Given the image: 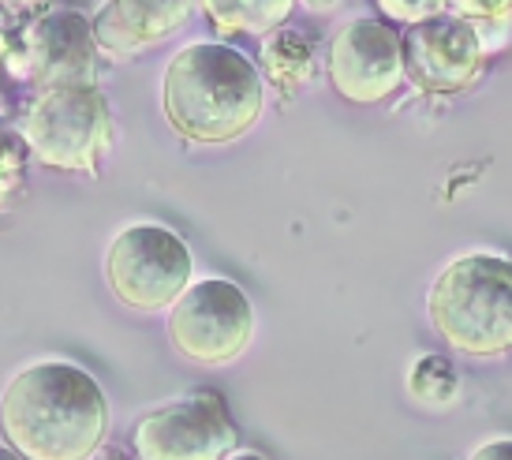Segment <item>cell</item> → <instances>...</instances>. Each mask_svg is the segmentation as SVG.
<instances>
[{
	"instance_id": "6da1fadb",
	"label": "cell",
	"mask_w": 512,
	"mask_h": 460,
	"mask_svg": "<svg viewBox=\"0 0 512 460\" xmlns=\"http://www.w3.org/2000/svg\"><path fill=\"white\" fill-rule=\"evenodd\" d=\"M0 434L23 460H90L109 434V401L94 374L38 360L0 393Z\"/></svg>"
},
{
	"instance_id": "7a4b0ae2",
	"label": "cell",
	"mask_w": 512,
	"mask_h": 460,
	"mask_svg": "<svg viewBox=\"0 0 512 460\" xmlns=\"http://www.w3.org/2000/svg\"><path fill=\"white\" fill-rule=\"evenodd\" d=\"M266 105L262 75L251 60L217 42L184 45L161 79L169 128L195 146H225L258 124Z\"/></svg>"
},
{
	"instance_id": "3957f363",
	"label": "cell",
	"mask_w": 512,
	"mask_h": 460,
	"mask_svg": "<svg viewBox=\"0 0 512 460\" xmlns=\"http://www.w3.org/2000/svg\"><path fill=\"white\" fill-rule=\"evenodd\" d=\"M430 326L445 345L471 360L512 352V262L471 251L453 259L430 285Z\"/></svg>"
},
{
	"instance_id": "277c9868",
	"label": "cell",
	"mask_w": 512,
	"mask_h": 460,
	"mask_svg": "<svg viewBox=\"0 0 512 460\" xmlns=\"http://www.w3.org/2000/svg\"><path fill=\"white\" fill-rule=\"evenodd\" d=\"M23 143L45 169L94 173L113 143L109 101L94 83L45 87L30 101L23 120Z\"/></svg>"
},
{
	"instance_id": "5b68a950",
	"label": "cell",
	"mask_w": 512,
	"mask_h": 460,
	"mask_svg": "<svg viewBox=\"0 0 512 460\" xmlns=\"http://www.w3.org/2000/svg\"><path fill=\"white\" fill-rule=\"evenodd\" d=\"M195 259L187 244L165 225H128L105 251V281L131 311H165L191 285Z\"/></svg>"
},
{
	"instance_id": "8992f818",
	"label": "cell",
	"mask_w": 512,
	"mask_h": 460,
	"mask_svg": "<svg viewBox=\"0 0 512 460\" xmlns=\"http://www.w3.org/2000/svg\"><path fill=\"white\" fill-rule=\"evenodd\" d=\"M169 341L184 360L199 367H225L240 360L255 337V307L240 285L210 277L187 285L169 307Z\"/></svg>"
},
{
	"instance_id": "52a82bcc",
	"label": "cell",
	"mask_w": 512,
	"mask_h": 460,
	"mask_svg": "<svg viewBox=\"0 0 512 460\" xmlns=\"http://www.w3.org/2000/svg\"><path fill=\"white\" fill-rule=\"evenodd\" d=\"M139 460H228L236 423L217 393H195L146 412L131 434Z\"/></svg>"
},
{
	"instance_id": "ba28073f",
	"label": "cell",
	"mask_w": 512,
	"mask_h": 460,
	"mask_svg": "<svg viewBox=\"0 0 512 460\" xmlns=\"http://www.w3.org/2000/svg\"><path fill=\"white\" fill-rule=\"evenodd\" d=\"M404 79L419 94H460L486 68L483 38L460 15H434L400 34Z\"/></svg>"
},
{
	"instance_id": "9c48e42d",
	"label": "cell",
	"mask_w": 512,
	"mask_h": 460,
	"mask_svg": "<svg viewBox=\"0 0 512 460\" xmlns=\"http://www.w3.org/2000/svg\"><path fill=\"white\" fill-rule=\"evenodd\" d=\"M94 60L98 45L90 19L75 8L42 12L15 38H8V64L42 90L60 83H94Z\"/></svg>"
},
{
	"instance_id": "30bf717a",
	"label": "cell",
	"mask_w": 512,
	"mask_h": 460,
	"mask_svg": "<svg viewBox=\"0 0 512 460\" xmlns=\"http://www.w3.org/2000/svg\"><path fill=\"white\" fill-rule=\"evenodd\" d=\"M404 79L400 30L389 19H352L329 45V83L356 105H378Z\"/></svg>"
},
{
	"instance_id": "8fae6325",
	"label": "cell",
	"mask_w": 512,
	"mask_h": 460,
	"mask_svg": "<svg viewBox=\"0 0 512 460\" xmlns=\"http://www.w3.org/2000/svg\"><path fill=\"white\" fill-rule=\"evenodd\" d=\"M195 4L199 0H105L90 15L94 45L109 60L139 57L146 49L169 42L191 19Z\"/></svg>"
},
{
	"instance_id": "7c38bea8",
	"label": "cell",
	"mask_w": 512,
	"mask_h": 460,
	"mask_svg": "<svg viewBox=\"0 0 512 460\" xmlns=\"http://www.w3.org/2000/svg\"><path fill=\"white\" fill-rule=\"evenodd\" d=\"M262 72L277 90L296 94L318 72V45L303 30H273L262 45Z\"/></svg>"
},
{
	"instance_id": "4fadbf2b",
	"label": "cell",
	"mask_w": 512,
	"mask_h": 460,
	"mask_svg": "<svg viewBox=\"0 0 512 460\" xmlns=\"http://www.w3.org/2000/svg\"><path fill=\"white\" fill-rule=\"evenodd\" d=\"M210 23L225 34H270L285 27L296 0H199Z\"/></svg>"
},
{
	"instance_id": "5bb4252c",
	"label": "cell",
	"mask_w": 512,
	"mask_h": 460,
	"mask_svg": "<svg viewBox=\"0 0 512 460\" xmlns=\"http://www.w3.org/2000/svg\"><path fill=\"white\" fill-rule=\"evenodd\" d=\"M408 389L423 404H449L456 397V371L441 356H419L408 371Z\"/></svg>"
},
{
	"instance_id": "9a60e30c",
	"label": "cell",
	"mask_w": 512,
	"mask_h": 460,
	"mask_svg": "<svg viewBox=\"0 0 512 460\" xmlns=\"http://www.w3.org/2000/svg\"><path fill=\"white\" fill-rule=\"evenodd\" d=\"M27 143L15 139L12 131L0 128V210L15 199V191L23 187V176H27Z\"/></svg>"
},
{
	"instance_id": "2e32d148",
	"label": "cell",
	"mask_w": 512,
	"mask_h": 460,
	"mask_svg": "<svg viewBox=\"0 0 512 460\" xmlns=\"http://www.w3.org/2000/svg\"><path fill=\"white\" fill-rule=\"evenodd\" d=\"M374 4L389 23H404V27H415V23H427L434 15L449 12V0H374Z\"/></svg>"
},
{
	"instance_id": "e0dca14e",
	"label": "cell",
	"mask_w": 512,
	"mask_h": 460,
	"mask_svg": "<svg viewBox=\"0 0 512 460\" xmlns=\"http://www.w3.org/2000/svg\"><path fill=\"white\" fill-rule=\"evenodd\" d=\"M449 8L468 23H501L512 15V0H449Z\"/></svg>"
},
{
	"instance_id": "ac0fdd59",
	"label": "cell",
	"mask_w": 512,
	"mask_h": 460,
	"mask_svg": "<svg viewBox=\"0 0 512 460\" xmlns=\"http://www.w3.org/2000/svg\"><path fill=\"white\" fill-rule=\"evenodd\" d=\"M471 460H512V438H498V442H486L471 453Z\"/></svg>"
},
{
	"instance_id": "d6986e66",
	"label": "cell",
	"mask_w": 512,
	"mask_h": 460,
	"mask_svg": "<svg viewBox=\"0 0 512 460\" xmlns=\"http://www.w3.org/2000/svg\"><path fill=\"white\" fill-rule=\"evenodd\" d=\"M42 0H0V8H8V12H27V8H38Z\"/></svg>"
},
{
	"instance_id": "ffe728a7",
	"label": "cell",
	"mask_w": 512,
	"mask_h": 460,
	"mask_svg": "<svg viewBox=\"0 0 512 460\" xmlns=\"http://www.w3.org/2000/svg\"><path fill=\"white\" fill-rule=\"evenodd\" d=\"M311 12H329V8H337V0H303Z\"/></svg>"
},
{
	"instance_id": "44dd1931",
	"label": "cell",
	"mask_w": 512,
	"mask_h": 460,
	"mask_svg": "<svg viewBox=\"0 0 512 460\" xmlns=\"http://www.w3.org/2000/svg\"><path fill=\"white\" fill-rule=\"evenodd\" d=\"M8 64V34H0V68Z\"/></svg>"
},
{
	"instance_id": "7402d4cb",
	"label": "cell",
	"mask_w": 512,
	"mask_h": 460,
	"mask_svg": "<svg viewBox=\"0 0 512 460\" xmlns=\"http://www.w3.org/2000/svg\"><path fill=\"white\" fill-rule=\"evenodd\" d=\"M0 460H23L12 446H0Z\"/></svg>"
},
{
	"instance_id": "603a6c76",
	"label": "cell",
	"mask_w": 512,
	"mask_h": 460,
	"mask_svg": "<svg viewBox=\"0 0 512 460\" xmlns=\"http://www.w3.org/2000/svg\"><path fill=\"white\" fill-rule=\"evenodd\" d=\"M236 460H262V457H255V453H247V457H236Z\"/></svg>"
}]
</instances>
